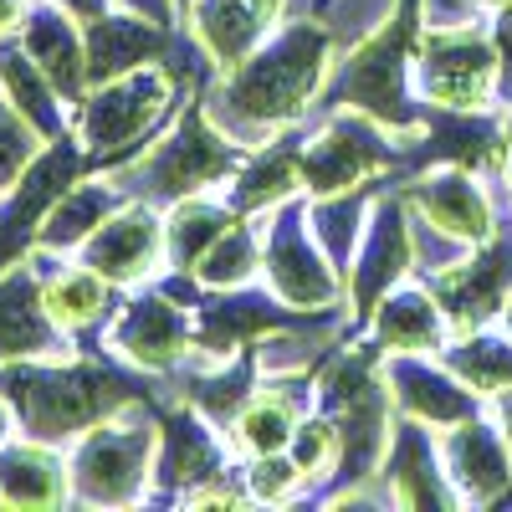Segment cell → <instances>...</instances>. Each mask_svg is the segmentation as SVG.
I'll return each instance as SVG.
<instances>
[{"label": "cell", "instance_id": "cell-38", "mask_svg": "<svg viewBox=\"0 0 512 512\" xmlns=\"http://www.w3.org/2000/svg\"><path fill=\"white\" fill-rule=\"evenodd\" d=\"M308 482V472L297 466L292 451H267V456H251V472H246V487L251 497H262V502H287L297 497V487Z\"/></svg>", "mask_w": 512, "mask_h": 512}, {"label": "cell", "instance_id": "cell-19", "mask_svg": "<svg viewBox=\"0 0 512 512\" xmlns=\"http://www.w3.org/2000/svg\"><path fill=\"white\" fill-rule=\"evenodd\" d=\"M57 354H67V328L47 313L41 272L26 256V262L0 272V364L57 359Z\"/></svg>", "mask_w": 512, "mask_h": 512}, {"label": "cell", "instance_id": "cell-14", "mask_svg": "<svg viewBox=\"0 0 512 512\" xmlns=\"http://www.w3.org/2000/svg\"><path fill=\"white\" fill-rule=\"evenodd\" d=\"M384 384H390V400L400 415L446 431L487 410V400L466 384L461 374L446 369V359H425V354H384Z\"/></svg>", "mask_w": 512, "mask_h": 512}, {"label": "cell", "instance_id": "cell-24", "mask_svg": "<svg viewBox=\"0 0 512 512\" xmlns=\"http://www.w3.org/2000/svg\"><path fill=\"white\" fill-rule=\"evenodd\" d=\"M303 410H308V379L303 374H267V384H256L251 400L231 420L236 446L246 456L287 451L297 425H303Z\"/></svg>", "mask_w": 512, "mask_h": 512}, {"label": "cell", "instance_id": "cell-10", "mask_svg": "<svg viewBox=\"0 0 512 512\" xmlns=\"http://www.w3.org/2000/svg\"><path fill=\"white\" fill-rule=\"evenodd\" d=\"M400 159L395 144H384V123L359 108H333V118L303 144V180L308 195H333L374 180L379 169Z\"/></svg>", "mask_w": 512, "mask_h": 512}, {"label": "cell", "instance_id": "cell-15", "mask_svg": "<svg viewBox=\"0 0 512 512\" xmlns=\"http://www.w3.org/2000/svg\"><path fill=\"white\" fill-rule=\"evenodd\" d=\"M164 256H169V246H164V221H159L154 200H123L113 216L82 241V262L93 272H103L113 287L149 282Z\"/></svg>", "mask_w": 512, "mask_h": 512}, {"label": "cell", "instance_id": "cell-34", "mask_svg": "<svg viewBox=\"0 0 512 512\" xmlns=\"http://www.w3.org/2000/svg\"><path fill=\"white\" fill-rule=\"evenodd\" d=\"M446 369L461 374L472 390L492 405L502 390H512V338L507 333H492V328H477V333H456L451 344L441 349Z\"/></svg>", "mask_w": 512, "mask_h": 512}, {"label": "cell", "instance_id": "cell-7", "mask_svg": "<svg viewBox=\"0 0 512 512\" xmlns=\"http://www.w3.org/2000/svg\"><path fill=\"white\" fill-rule=\"evenodd\" d=\"M154 451H159V425L128 405L123 415L93 425L88 436H77L72 451V497L77 502H139L144 482L154 477Z\"/></svg>", "mask_w": 512, "mask_h": 512}, {"label": "cell", "instance_id": "cell-40", "mask_svg": "<svg viewBox=\"0 0 512 512\" xmlns=\"http://www.w3.org/2000/svg\"><path fill=\"white\" fill-rule=\"evenodd\" d=\"M492 47H497V98L502 108H512V6L492 11Z\"/></svg>", "mask_w": 512, "mask_h": 512}, {"label": "cell", "instance_id": "cell-9", "mask_svg": "<svg viewBox=\"0 0 512 512\" xmlns=\"http://www.w3.org/2000/svg\"><path fill=\"white\" fill-rule=\"evenodd\" d=\"M425 287H431L436 303L446 308L451 338L492 328L507 308V297H512V210L482 246L456 256V262L441 267V272H425Z\"/></svg>", "mask_w": 512, "mask_h": 512}, {"label": "cell", "instance_id": "cell-16", "mask_svg": "<svg viewBox=\"0 0 512 512\" xmlns=\"http://www.w3.org/2000/svg\"><path fill=\"white\" fill-rule=\"evenodd\" d=\"M441 461H446V477H451L461 502L492 507V502L512 497V446L502 436L497 415L482 410L461 425H446L441 431Z\"/></svg>", "mask_w": 512, "mask_h": 512}, {"label": "cell", "instance_id": "cell-3", "mask_svg": "<svg viewBox=\"0 0 512 512\" xmlns=\"http://www.w3.org/2000/svg\"><path fill=\"white\" fill-rule=\"evenodd\" d=\"M180 88H185V72L169 57L88 88V98L77 103V139L88 144L93 169L118 175L123 164H134L144 144L154 139V128L175 113Z\"/></svg>", "mask_w": 512, "mask_h": 512}, {"label": "cell", "instance_id": "cell-43", "mask_svg": "<svg viewBox=\"0 0 512 512\" xmlns=\"http://www.w3.org/2000/svg\"><path fill=\"white\" fill-rule=\"evenodd\" d=\"M57 6H62L67 16H77L82 26L98 21V16H108V0H57Z\"/></svg>", "mask_w": 512, "mask_h": 512}, {"label": "cell", "instance_id": "cell-26", "mask_svg": "<svg viewBox=\"0 0 512 512\" xmlns=\"http://www.w3.org/2000/svg\"><path fill=\"white\" fill-rule=\"evenodd\" d=\"M379 354H441L451 344V318L431 287H400L374 308Z\"/></svg>", "mask_w": 512, "mask_h": 512}, {"label": "cell", "instance_id": "cell-4", "mask_svg": "<svg viewBox=\"0 0 512 512\" xmlns=\"http://www.w3.org/2000/svg\"><path fill=\"white\" fill-rule=\"evenodd\" d=\"M420 0H400L395 16H384L364 41L359 52L344 62V72L333 77V93L328 108H359L369 118H379L390 134H400L405 144L420 139V128L431 113H420V103L410 98L405 77H410V57H415V41H420Z\"/></svg>", "mask_w": 512, "mask_h": 512}, {"label": "cell", "instance_id": "cell-35", "mask_svg": "<svg viewBox=\"0 0 512 512\" xmlns=\"http://www.w3.org/2000/svg\"><path fill=\"white\" fill-rule=\"evenodd\" d=\"M256 369H262V354H256V344H251V349H241L236 359H226L221 369L190 374V379H185V400H190L195 410H205L216 425H231L236 410H241V405L251 400V390H256Z\"/></svg>", "mask_w": 512, "mask_h": 512}, {"label": "cell", "instance_id": "cell-22", "mask_svg": "<svg viewBox=\"0 0 512 512\" xmlns=\"http://www.w3.org/2000/svg\"><path fill=\"white\" fill-rule=\"evenodd\" d=\"M282 11H287V0H195L190 31L200 41V52L221 72H231L272 36Z\"/></svg>", "mask_w": 512, "mask_h": 512}, {"label": "cell", "instance_id": "cell-30", "mask_svg": "<svg viewBox=\"0 0 512 512\" xmlns=\"http://www.w3.org/2000/svg\"><path fill=\"white\" fill-rule=\"evenodd\" d=\"M128 195H123V185L113 180V185H72L57 205H52V216L41 221V236H36V246L47 251V256H62V251H77L82 241H88L113 210L123 205Z\"/></svg>", "mask_w": 512, "mask_h": 512}, {"label": "cell", "instance_id": "cell-6", "mask_svg": "<svg viewBox=\"0 0 512 512\" xmlns=\"http://www.w3.org/2000/svg\"><path fill=\"white\" fill-rule=\"evenodd\" d=\"M415 77L425 108H451V113H482L502 108L497 98V47L492 26L477 21H425L415 41Z\"/></svg>", "mask_w": 512, "mask_h": 512}, {"label": "cell", "instance_id": "cell-41", "mask_svg": "<svg viewBox=\"0 0 512 512\" xmlns=\"http://www.w3.org/2000/svg\"><path fill=\"white\" fill-rule=\"evenodd\" d=\"M246 497H251V487L226 482V472H221V477H210V482H200L195 492H185V502H190V507H210V502H216V507H241Z\"/></svg>", "mask_w": 512, "mask_h": 512}, {"label": "cell", "instance_id": "cell-18", "mask_svg": "<svg viewBox=\"0 0 512 512\" xmlns=\"http://www.w3.org/2000/svg\"><path fill=\"white\" fill-rule=\"evenodd\" d=\"M282 297L272 292H241V287H226L221 297H205V303H195V344L226 364L231 354L251 349L256 344V333H272V328H292V323H308L313 313L303 308H277ZM328 313V308H323Z\"/></svg>", "mask_w": 512, "mask_h": 512}, {"label": "cell", "instance_id": "cell-31", "mask_svg": "<svg viewBox=\"0 0 512 512\" xmlns=\"http://www.w3.org/2000/svg\"><path fill=\"white\" fill-rule=\"evenodd\" d=\"M241 221V210L231 205H216L205 195H190V200H175L169 205V221H164V246H169V267L180 277H195L200 256L216 246L231 226Z\"/></svg>", "mask_w": 512, "mask_h": 512}, {"label": "cell", "instance_id": "cell-49", "mask_svg": "<svg viewBox=\"0 0 512 512\" xmlns=\"http://www.w3.org/2000/svg\"><path fill=\"white\" fill-rule=\"evenodd\" d=\"M472 6H487V11H497V6H512V0H472Z\"/></svg>", "mask_w": 512, "mask_h": 512}, {"label": "cell", "instance_id": "cell-37", "mask_svg": "<svg viewBox=\"0 0 512 512\" xmlns=\"http://www.w3.org/2000/svg\"><path fill=\"white\" fill-rule=\"evenodd\" d=\"M36 154H41V134L16 113V103L0 93V195L26 175V164Z\"/></svg>", "mask_w": 512, "mask_h": 512}, {"label": "cell", "instance_id": "cell-12", "mask_svg": "<svg viewBox=\"0 0 512 512\" xmlns=\"http://www.w3.org/2000/svg\"><path fill=\"white\" fill-rule=\"evenodd\" d=\"M405 205L425 226H436L441 236L461 241V246H482L502 216L492 205V190L482 185L477 169L466 164H425L415 169V180H405Z\"/></svg>", "mask_w": 512, "mask_h": 512}, {"label": "cell", "instance_id": "cell-2", "mask_svg": "<svg viewBox=\"0 0 512 512\" xmlns=\"http://www.w3.org/2000/svg\"><path fill=\"white\" fill-rule=\"evenodd\" d=\"M0 395L11 400L21 431L31 441L62 446V441L88 436L93 425L123 415L128 405H144L149 384L113 364L21 359V364H0Z\"/></svg>", "mask_w": 512, "mask_h": 512}, {"label": "cell", "instance_id": "cell-1", "mask_svg": "<svg viewBox=\"0 0 512 512\" xmlns=\"http://www.w3.org/2000/svg\"><path fill=\"white\" fill-rule=\"evenodd\" d=\"M328 52L333 31L318 21H292L277 36H267L241 67H231L216 93H210V118H216L236 144H256L297 123L328 82Z\"/></svg>", "mask_w": 512, "mask_h": 512}, {"label": "cell", "instance_id": "cell-50", "mask_svg": "<svg viewBox=\"0 0 512 512\" xmlns=\"http://www.w3.org/2000/svg\"><path fill=\"white\" fill-rule=\"evenodd\" d=\"M175 6H195V0H175Z\"/></svg>", "mask_w": 512, "mask_h": 512}, {"label": "cell", "instance_id": "cell-25", "mask_svg": "<svg viewBox=\"0 0 512 512\" xmlns=\"http://www.w3.org/2000/svg\"><path fill=\"white\" fill-rule=\"evenodd\" d=\"M82 36H88V88L113 82L144 62H159L169 52V26H159L139 11H118V16L108 11L82 26Z\"/></svg>", "mask_w": 512, "mask_h": 512}, {"label": "cell", "instance_id": "cell-47", "mask_svg": "<svg viewBox=\"0 0 512 512\" xmlns=\"http://www.w3.org/2000/svg\"><path fill=\"white\" fill-rule=\"evenodd\" d=\"M507 144H512V108H507ZM502 180H507V205H512V149H507V175Z\"/></svg>", "mask_w": 512, "mask_h": 512}, {"label": "cell", "instance_id": "cell-23", "mask_svg": "<svg viewBox=\"0 0 512 512\" xmlns=\"http://www.w3.org/2000/svg\"><path fill=\"white\" fill-rule=\"evenodd\" d=\"M21 41L36 57V67L52 77V88L62 93V103H82L88 98V36H82V21L67 16L57 0L47 6H31L21 21Z\"/></svg>", "mask_w": 512, "mask_h": 512}, {"label": "cell", "instance_id": "cell-45", "mask_svg": "<svg viewBox=\"0 0 512 512\" xmlns=\"http://www.w3.org/2000/svg\"><path fill=\"white\" fill-rule=\"evenodd\" d=\"M492 415H497V425H502V436H507V446H512V390H502V395L492 400Z\"/></svg>", "mask_w": 512, "mask_h": 512}, {"label": "cell", "instance_id": "cell-39", "mask_svg": "<svg viewBox=\"0 0 512 512\" xmlns=\"http://www.w3.org/2000/svg\"><path fill=\"white\" fill-rule=\"evenodd\" d=\"M287 451L297 456V466H303L308 477L333 472V466H338V425H333V415H313V420H303Z\"/></svg>", "mask_w": 512, "mask_h": 512}, {"label": "cell", "instance_id": "cell-20", "mask_svg": "<svg viewBox=\"0 0 512 512\" xmlns=\"http://www.w3.org/2000/svg\"><path fill=\"white\" fill-rule=\"evenodd\" d=\"M113 349L118 354H128L139 369H149V374H169L190 349H200L195 344V328H190V318L180 313V303H175V292H159V287H144L134 303H128L123 313H118V323H113Z\"/></svg>", "mask_w": 512, "mask_h": 512}, {"label": "cell", "instance_id": "cell-29", "mask_svg": "<svg viewBox=\"0 0 512 512\" xmlns=\"http://www.w3.org/2000/svg\"><path fill=\"white\" fill-rule=\"evenodd\" d=\"M31 262L41 267V292H47V313L67 328V333H82L108 318V297H113V282L103 272H93L88 262L82 267H52L47 251H31Z\"/></svg>", "mask_w": 512, "mask_h": 512}, {"label": "cell", "instance_id": "cell-44", "mask_svg": "<svg viewBox=\"0 0 512 512\" xmlns=\"http://www.w3.org/2000/svg\"><path fill=\"white\" fill-rule=\"evenodd\" d=\"M26 11H31L26 0H0V36H11V31L26 21Z\"/></svg>", "mask_w": 512, "mask_h": 512}, {"label": "cell", "instance_id": "cell-46", "mask_svg": "<svg viewBox=\"0 0 512 512\" xmlns=\"http://www.w3.org/2000/svg\"><path fill=\"white\" fill-rule=\"evenodd\" d=\"M11 420H16V410H11V400H6V395H0V446L11 441Z\"/></svg>", "mask_w": 512, "mask_h": 512}, {"label": "cell", "instance_id": "cell-11", "mask_svg": "<svg viewBox=\"0 0 512 512\" xmlns=\"http://www.w3.org/2000/svg\"><path fill=\"white\" fill-rule=\"evenodd\" d=\"M308 200L292 195L282 205H272V231H267V282L282 303L303 308V313H323L338 303V272L323 262V251L308 241Z\"/></svg>", "mask_w": 512, "mask_h": 512}, {"label": "cell", "instance_id": "cell-32", "mask_svg": "<svg viewBox=\"0 0 512 512\" xmlns=\"http://www.w3.org/2000/svg\"><path fill=\"white\" fill-rule=\"evenodd\" d=\"M379 200V185H354V190H333V195H313L308 216H313V236L328 251L333 267H349L354 251L369 231V205Z\"/></svg>", "mask_w": 512, "mask_h": 512}, {"label": "cell", "instance_id": "cell-42", "mask_svg": "<svg viewBox=\"0 0 512 512\" xmlns=\"http://www.w3.org/2000/svg\"><path fill=\"white\" fill-rule=\"evenodd\" d=\"M123 6L149 16V21H159V26H175V0H123Z\"/></svg>", "mask_w": 512, "mask_h": 512}, {"label": "cell", "instance_id": "cell-36", "mask_svg": "<svg viewBox=\"0 0 512 512\" xmlns=\"http://www.w3.org/2000/svg\"><path fill=\"white\" fill-rule=\"evenodd\" d=\"M256 267H262V236H256L246 221H236L216 246L200 256L195 282L210 287V292H226V287H246L256 277Z\"/></svg>", "mask_w": 512, "mask_h": 512}, {"label": "cell", "instance_id": "cell-17", "mask_svg": "<svg viewBox=\"0 0 512 512\" xmlns=\"http://www.w3.org/2000/svg\"><path fill=\"white\" fill-rule=\"evenodd\" d=\"M221 425L190 400L159 415V451H154V482L164 497H185L200 482L226 472V446H221Z\"/></svg>", "mask_w": 512, "mask_h": 512}, {"label": "cell", "instance_id": "cell-5", "mask_svg": "<svg viewBox=\"0 0 512 512\" xmlns=\"http://www.w3.org/2000/svg\"><path fill=\"white\" fill-rule=\"evenodd\" d=\"M246 164V144H236L226 128L210 118V108H190L175 134L139 154L134 164L118 169V185L128 200H154V205H175L190 195H205L216 180L236 175Z\"/></svg>", "mask_w": 512, "mask_h": 512}, {"label": "cell", "instance_id": "cell-28", "mask_svg": "<svg viewBox=\"0 0 512 512\" xmlns=\"http://www.w3.org/2000/svg\"><path fill=\"white\" fill-rule=\"evenodd\" d=\"M0 93L16 103V113L36 128L41 139L67 134V103L52 88V77L36 67V57L26 52L21 36H0Z\"/></svg>", "mask_w": 512, "mask_h": 512}, {"label": "cell", "instance_id": "cell-48", "mask_svg": "<svg viewBox=\"0 0 512 512\" xmlns=\"http://www.w3.org/2000/svg\"><path fill=\"white\" fill-rule=\"evenodd\" d=\"M497 328H502V333L512 338V297H507V308H502V318H497Z\"/></svg>", "mask_w": 512, "mask_h": 512}, {"label": "cell", "instance_id": "cell-33", "mask_svg": "<svg viewBox=\"0 0 512 512\" xmlns=\"http://www.w3.org/2000/svg\"><path fill=\"white\" fill-rule=\"evenodd\" d=\"M303 149H262L251 154L241 169H236V185H231V210L251 216V210H272L292 195H303Z\"/></svg>", "mask_w": 512, "mask_h": 512}, {"label": "cell", "instance_id": "cell-21", "mask_svg": "<svg viewBox=\"0 0 512 512\" xmlns=\"http://www.w3.org/2000/svg\"><path fill=\"white\" fill-rule=\"evenodd\" d=\"M379 482H384V502H395V507H456L461 502L446 477L441 441H431V425H420L410 415L395 420V441L384 451Z\"/></svg>", "mask_w": 512, "mask_h": 512}, {"label": "cell", "instance_id": "cell-27", "mask_svg": "<svg viewBox=\"0 0 512 512\" xmlns=\"http://www.w3.org/2000/svg\"><path fill=\"white\" fill-rule=\"evenodd\" d=\"M72 497V466L47 441H6L0 446V502L6 507H57Z\"/></svg>", "mask_w": 512, "mask_h": 512}, {"label": "cell", "instance_id": "cell-13", "mask_svg": "<svg viewBox=\"0 0 512 512\" xmlns=\"http://www.w3.org/2000/svg\"><path fill=\"white\" fill-rule=\"evenodd\" d=\"M415 272V226H410V205L405 195H379L374 200V221L349 262V297H354V318H374V308Z\"/></svg>", "mask_w": 512, "mask_h": 512}, {"label": "cell", "instance_id": "cell-8", "mask_svg": "<svg viewBox=\"0 0 512 512\" xmlns=\"http://www.w3.org/2000/svg\"><path fill=\"white\" fill-rule=\"evenodd\" d=\"M88 144L72 139V134H57L41 144V154L26 164V175L0 195V272L26 262L36 251V236H41V221L52 216V205L82 180L88 169Z\"/></svg>", "mask_w": 512, "mask_h": 512}]
</instances>
